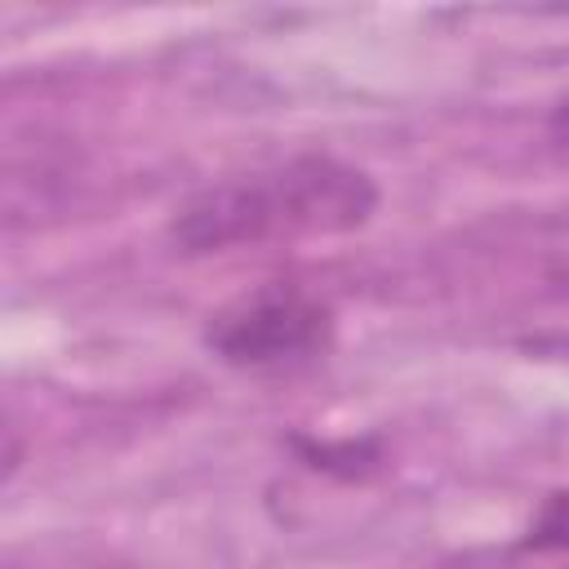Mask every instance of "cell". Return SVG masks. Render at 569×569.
Segmentation results:
<instances>
[{
  "instance_id": "obj_1",
  "label": "cell",
  "mask_w": 569,
  "mask_h": 569,
  "mask_svg": "<svg viewBox=\"0 0 569 569\" xmlns=\"http://www.w3.org/2000/svg\"><path fill=\"white\" fill-rule=\"evenodd\" d=\"M378 209V182L338 156H289L196 191L173 218L169 240L187 258L347 236Z\"/></svg>"
},
{
  "instance_id": "obj_2",
  "label": "cell",
  "mask_w": 569,
  "mask_h": 569,
  "mask_svg": "<svg viewBox=\"0 0 569 569\" xmlns=\"http://www.w3.org/2000/svg\"><path fill=\"white\" fill-rule=\"evenodd\" d=\"M338 316L329 298L307 284H258L209 316V351L244 373H289L333 347Z\"/></svg>"
},
{
  "instance_id": "obj_3",
  "label": "cell",
  "mask_w": 569,
  "mask_h": 569,
  "mask_svg": "<svg viewBox=\"0 0 569 569\" xmlns=\"http://www.w3.org/2000/svg\"><path fill=\"white\" fill-rule=\"evenodd\" d=\"M22 462H27V436H22V427L0 409V493L13 485V476L22 471Z\"/></svg>"
}]
</instances>
